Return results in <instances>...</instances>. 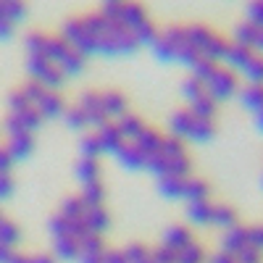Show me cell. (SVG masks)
I'll use <instances>...</instances> for the list:
<instances>
[{"label": "cell", "instance_id": "obj_17", "mask_svg": "<svg viewBox=\"0 0 263 263\" xmlns=\"http://www.w3.org/2000/svg\"><path fill=\"white\" fill-rule=\"evenodd\" d=\"M216 108H218V103H216L211 95H203V98H197V100L190 103V111H192L197 119H203V121H213Z\"/></svg>", "mask_w": 263, "mask_h": 263}, {"label": "cell", "instance_id": "obj_31", "mask_svg": "<svg viewBox=\"0 0 263 263\" xmlns=\"http://www.w3.org/2000/svg\"><path fill=\"white\" fill-rule=\"evenodd\" d=\"M145 168H147L150 174H156V177L161 179V177H166V174H168V158H163L161 153H158V156H147Z\"/></svg>", "mask_w": 263, "mask_h": 263}, {"label": "cell", "instance_id": "obj_5", "mask_svg": "<svg viewBox=\"0 0 263 263\" xmlns=\"http://www.w3.org/2000/svg\"><path fill=\"white\" fill-rule=\"evenodd\" d=\"M190 242H195L192 239V232L187 229V227H168L166 232H163V245L168 248V250H174V253H179V250H184Z\"/></svg>", "mask_w": 263, "mask_h": 263}, {"label": "cell", "instance_id": "obj_12", "mask_svg": "<svg viewBox=\"0 0 263 263\" xmlns=\"http://www.w3.org/2000/svg\"><path fill=\"white\" fill-rule=\"evenodd\" d=\"M211 213H213V203L211 200H197V203H187V218L197 227H211Z\"/></svg>", "mask_w": 263, "mask_h": 263}, {"label": "cell", "instance_id": "obj_4", "mask_svg": "<svg viewBox=\"0 0 263 263\" xmlns=\"http://www.w3.org/2000/svg\"><path fill=\"white\" fill-rule=\"evenodd\" d=\"M6 150H8V156L13 158V163H16V161H24V158H29V156H32V150H34V140H32L29 132H21V135L8 137Z\"/></svg>", "mask_w": 263, "mask_h": 263}, {"label": "cell", "instance_id": "obj_48", "mask_svg": "<svg viewBox=\"0 0 263 263\" xmlns=\"http://www.w3.org/2000/svg\"><path fill=\"white\" fill-rule=\"evenodd\" d=\"M142 263H153V258H147V260H142Z\"/></svg>", "mask_w": 263, "mask_h": 263}, {"label": "cell", "instance_id": "obj_10", "mask_svg": "<svg viewBox=\"0 0 263 263\" xmlns=\"http://www.w3.org/2000/svg\"><path fill=\"white\" fill-rule=\"evenodd\" d=\"M37 111H40V116H42V121L45 119H58V116H63V111H66V105H63V100L55 95V92H45V98H42L37 105Z\"/></svg>", "mask_w": 263, "mask_h": 263}, {"label": "cell", "instance_id": "obj_39", "mask_svg": "<svg viewBox=\"0 0 263 263\" xmlns=\"http://www.w3.org/2000/svg\"><path fill=\"white\" fill-rule=\"evenodd\" d=\"M3 129H6V135H8V137H13V135H21V132H24V126H21V121H18L13 114H8V116H6V124H3Z\"/></svg>", "mask_w": 263, "mask_h": 263}, {"label": "cell", "instance_id": "obj_38", "mask_svg": "<svg viewBox=\"0 0 263 263\" xmlns=\"http://www.w3.org/2000/svg\"><path fill=\"white\" fill-rule=\"evenodd\" d=\"M248 245L263 253V227H248Z\"/></svg>", "mask_w": 263, "mask_h": 263}, {"label": "cell", "instance_id": "obj_6", "mask_svg": "<svg viewBox=\"0 0 263 263\" xmlns=\"http://www.w3.org/2000/svg\"><path fill=\"white\" fill-rule=\"evenodd\" d=\"M100 105H103V114L108 116V121H119L126 114V98L121 92H103L100 95Z\"/></svg>", "mask_w": 263, "mask_h": 263}, {"label": "cell", "instance_id": "obj_22", "mask_svg": "<svg viewBox=\"0 0 263 263\" xmlns=\"http://www.w3.org/2000/svg\"><path fill=\"white\" fill-rule=\"evenodd\" d=\"M18 239H21L18 227L11 221V218H3V221H0V245H6V248H16V245H18Z\"/></svg>", "mask_w": 263, "mask_h": 263}, {"label": "cell", "instance_id": "obj_18", "mask_svg": "<svg viewBox=\"0 0 263 263\" xmlns=\"http://www.w3.org/2000/svg\"><path fill=\"white\" fill-rule=\"evenodd\" d=\"M208 195H211V190H208V184H205L203 179H192V177L184 179V200H187V203L208 200Z\"/></svg>", "mask_w": 263, "mask_h": 263}, {"label": "cell", "instance_id": "obj_32", "mask_svg": "<svg viewBox=\"0 0 263 263\" xmlns=\"http://www.w3.org/2000/svg\"><path fill=\"white\" fill-rule=\"evenodd\" d=\"M182 95L187 98V103H192V100H197V98H203V95H208V92H205V87H203V82H197V79L192 77V79H187V82L182 84Z\"/></svg>", "mask_w": 263, "mask_h": 263}, {"label": "cell", "instance_id": "obj_11", "mask_svg": "<svg viewBox=\"0 0 263 263\" xmlns=\"http://www.w3.org/2000/svg\"><path fill=\"white\" fill-rule=\"evenodd\" d=\"M239 103H242L248 111L260 114L263 111V84H248L239 90Z\"/></svg>", "mask_w": 263, "mask_h": 263}, {"label": "cell", "instance_id": "obj_23", "mask_svg": "<svg viewBox=\"0 0 263 263\" xmlns=\"http://www.w3.org/2000/svg\"><path fill=\"white\" fill-rule=\"evenodd\" d=\"M84 211H87V205H84V200H82L79 195H77V197H66L63 205H61V216L69 218V221H74V218H82Z\"/></svg>", "mask_w": 263, "mask_h": 263}, {"label": "cell", "instance_id": "obj_25", "mask_svg": "<svg viewBox=\"0 0 263 263\" xmlns=\"http://www.w3.org/2000/svg\"><path fill=\"white\" fill-rule=\"evenodd\" d=\"M18 121H21V126H24V132H37L40 126H42V116H40V111L32 105V108H27V111H21V114H13Z\"/></svg>", "mask_w": 263, "mask_h": 263}, {"label": "cell", "instance_id": "obj_13", "mask_svg": "<svg viewBox=\"0 0 263 263\" xmlns=\"http://www.w3.org/2000/svg\"><path fill=\"white\" fill-rule=\"evenodd\" d=\"M74 174H77V179H79L82 184L100 182V163H98V158H82V161L77 163Z\"/></svg>", "mask_w": 263, "mask_h": 263}, {"label": "cell", "instance_id": "obj_2", "mask_svg": "<svg viewBox=\"0 0 263 263\" xmlns=\"http://www.w3.org/2000/svg\"><path fill=\"white\" fill-rule=\"evenodd\" d=\"M95 135H98V140H100V145H103V153H111V156L126 142L116 121H105V124L95 132Z\"/></svg>", "mask_w": 263, "mask_h": 263}, {"label": "cell", "instance_id": "obj_41", "mask_svg": "<svg viewBox=\"0 0 263 263\" xmlns=\"http://www.w3.org/2000/svg\"><path fill=\"white\" fill-rule=\"evenodd\" d=\"M11 166H13V158L8 156L6 147H0V174H11Z\"/></svg>", "mask_w": 263, "mask_h": 263}, {"label": "cell", "instance_id": "obj_21", "mask_svg": "<svg viewBox=\"0 0 263 263\" xmlns=\"http://www.w3.org/2000/svg\"><path fill=\"white\" fill-rule=\"evenodd\" d=\"M213 135H216L213 121H203V119L195 116V124H192V132H190L187 140H192V142H211Z\"/></svg>", "mask_w": 263, "mask_h": 263}, {"label": "cell", "instance_id": "obj_20", "mask_svg": "<svg viewBox=\"0 0 263 263\" xmlns=\"http://www.w3.org/2000/svg\"><path fill=\"white\" fill-rule=\"evenodd\" d=\"M82 200L87 208H95V205H103L105 203V190L100 182H90V184H82Z\"/></svg>", "mask_w": 263, "mask_h": 263}, {"label": "cell", "instance_id": "obj_30", "mask_svg": "<svg viewBox=\"0 0 263 263\" xmlns=\"http://www.w3.org/2000/svg\"><path fill=\"white\" fill-rule=\"evenodd\" d=\"M121 253H124L126 263H142V260H147V258H150V250H147L145 245H140V242H132V245H129V248H124Z\"/></svg>", "mask_w": 263, "mask_h": 263}, {"label": "cell", "instance_id": "obj_37", "mask_svg": "<svg viewBox=\"0 0 263 263\" xmlns=\"http://www.w3.org/2000/svg\"><path fill=\"white\" fill-rule=\"evenodd\" d=\"M150 258H153V263H177V253L168 250L166 245H161V248H156V250H150Z\"/></svg>", "mask_w": 263, "mask_h": 263}, {"label": "cell", "instance_id": "obj_9", "mask_svg": "<svg viewBox=\"0 0 263 263\" xmlns=\"http://www.w3.org/2000/svg\"><path fill=\"white\" fill-rule=\"evenodd\" d=\"M192 124H195V114L190 111H177L171 116V121H168V126H171V137H179L182 142L190 137V132H192Z\"/></svg>", "mask_w": 263, "mask_h": 263}, {"label": "cell", "instance_id": "obj_33", "mask_svg": "<svg viewBox=\"0 0 263 263\" xmlns=\"http://www.w3.org/2000/svg\"><path fill=\"white\" fill-rule=\"evenodd\" d=\"M48 229H50V237H71L69 234V218H63L61 213L50 216V221H48Z\"/></svg>", "mask_w": 263, "mask_h": 263}, {"label": "cell", "instance_id": "obj_45", "mask_svg": "<svg viewBox=\"0 0 263 263\" xmlns=\"http://www.w3.org/2000/svg\"><path fill=\"white\" fill-rule=\"evenodd\" d=\"M29 263H55L53 255H45V253H40V255H29Z\"/></svg>", "mask_w": 263, "mask_h": 263}, {"label": "cell", "instance_id": "obj_29", "mask_svg": "<svg viewBox=\"0 0 263 263\" xmlns=\"http://www.w3.org/2000/svg\"><path fill=\"white\" fill-rule=\"evenodd\" d=\"M79 150H82V158H98L103 153V145H100L98 135H84L79 142Z\"/></svg>", "mask_w": 263, "mask_h": 263}, {"label": "cell", "instance_id": "obj_7", "mask_svg": "<svg viewBox=\"0 0 263 263\" xmlns=\"http://www.w3.org/2000/svg\"><path fill=\"white\" fill-rule=\"evenodd\" d=\"M84 224H87V229H90L92 234H100L103 237V232L111 227V216H108V211L103 208V205H95V208H87L84 211Z\"/></svg>", "mask_w": 263, "mask_h": 263}, {"label": "cell", "instance_id": "obj_34", "mask_svg": "<svg viewBox=\"0 0 263 263\" xmlns=\"http://www.w3.org/2000/svg\"><path fill=\"white\" fill-rule=\"evenodd\" d=\"M234 260L237 263H263V253L255 250V248H250V245H245L242 250L234 253Z\"/></svg>", "mask_w": 263, "mask_h": 263}, {"label": "cell", "instance_id": "obj_26", "mask_svg": "<svg viewBox=\"0 0 263 263\" xmlns=\"http://www.w3.org/2000/svg\"><path fill=\"white\" fill-rule=\"evenodd\" d=\"M161 156L168 158V161L187 156V153H184V142H182L179 137H163V142H161Z\"/></svg>", "mask_w": 263, "mask_h": 263}, {"label": "cell", "instance_id": "obj_47", "mask_svg": "<svg viewBox=\"0 0 263 263\" xmlns=\"http://www.w3.org/2000/svg\"><path fill=\"white\" fill-rule=\"evenodd\" d=\"M3 218H6V216H3V211H0V221H3Z\"/></svg>", "mask_w": 263, "mask_h": 263}, {"label": "cell", "instance_id": "obj_24", "mask_svg": "<svg viewBox=\"0 0 263 263\" xmlns=\"http://www.w3.org/2000/svg\"><path fill=\"white\" fill-rule=\"evenodd\" d=\"M205 250L203 245H197V242H190L184 250L177 253V263H205Z\"/></svg>", "mask_w": 263, "mask_h": 263}, {"label": "cell", "instance_id": "obj_1", "mask_svg": "<svg viewBox=\"0 0 263 263\" xmlns=\"http://www.w3.org/2000/svg\"><path fill=\"white\" fill-rule=\"evenodd\" d=\"M203 87H205V92H208L216 103H221V100H229V98L237 95L239 82H237V77H234L232 69H221V66H216L213 74L205 79Z\"/></svg>", "mask_w": 263, "mask_h": 263}, {"label": "cell", "instance_id": "obj_44", "mask_svg": "<svg viewBox=\"0 0 263 263\" xmlns=\"http://www.w3.org/2000/svg\"><path fill=\"white\" fill-rule=\"evenodd\" d=\"M16 255V248H6V245H0V263H11Z\"/></svg>", "mask_w": 263, "mask_h": 263}, {"label": "cell", "instance_id": "obj_15", "mask_svg": "<svg viewBox=\"0 0 263 263\" xmlns=\"http://www.w3.org/2000/svg\"><path fill=\"white\" fill-rule=\"evenodd\" d=\"M158 192L163 197H171V200H184V179L182 177H161Z\"/></svg>", "mask_w": 263, "mask_h": 263}, {"label": "cell", "instance_id": "obj_19", "mask_svg": "<svg viewBox=\"0 0 263 263\" xmlns=\"http://www.w3.org/2000/svg\"><path fill=\"white\" fill-rule=\"evenodd\" d=\"M237 224V213L229 208V205H218L213 203V213H211V227H218V229H229Z\"/></svg>", "mask_w": 263, "mask_h": 263}, {"label": "cell", "instance_id": "obj_35", "mask_svg": "<svg viewBox=\"0 0 263 263\" xmlns=\"http://www.w3.org/2000/svg\"><path fill=\"white\" fill-rule=\"evenodd\" d=\"M21 92H24V98L29 100V105H37L42 98H45V92H48V90H45V87H42L40 82H29Z\"/></svg>", "mask_w": 263, "mask_h": 263}, {"label": "cell", "instance_id": "obj_28", "mask_svg": "<svg viewBox=\"0 0 263 263\" xmlns=\"http://www.w3.org/2000/svg\"><path fill=\"white\" fill-rule=\"evenodd\" d=\"M63 121H66V126H71V129H87V126H90V121H87V114L82 111L79 105L69 108V111H63Z\"/></svg>", "mask_w": 263, "mask_h": 263}, {"label": "cell", "instance_id": "obj_27", "mask_svg": "<svg viewBox=\"0 0 263 263\" xmlns=\"http://www.w3.org/2000/svg\"><path fill=\"white\" fill-rule=\"evenodd\" d=\"M79 248H82V255H103L105 253L100 234H87L84 239H79Z\"/></svg>", "mask_w": 263, "mask_h": 263}, {"label": "cell", "instance_id": "obj_14", "mask_svg": "<svg viewBox=\"0 0 263 263\" xmlns=\"http://www.w3.org/2000/svg\"><path fill=\"white\" fill-rule=\"evenodd\" d=\"M53 250H55V255L63 258V260H74V258L82 255L79 239H74V237H55V239H53Z\"/></svg>", "mask_w": 263, "mask_h": 263}, {"label": "cell", "instance_id": "obj_40", "mask_svg": "<svg viewBox=\"0 0 263 263\" xmlns=\"http://www.w3.org/2000/svg\"><path fill=\"white\" fill-rule=\"evenodd\" d=\"M13 195V179L11 174H0V200H8Z\"/></svg>", "mask_w": 263, "mask_h": 263}, {"label": "cell", "instance_id": "obj_8", "mask_svg": "<svg viewBox=\"0 0 263 263\" xmlns=\"http://www.w3.org/2000/svg\"><path fill=\"white\" fill-rule=\"evenodd\" d=\"M161 142H163V137L158 135V132L150 129V126H145V129L140 132V137L132 142V145H137V150L145 153V156H158V153H161Z\"/></svg>", "mask_w": 263, "mask_h": 263}, {"label": "cell", "instance_id": "obj_16", "mask_svg": "<svg viewBox=\"0 0 263 263\" xmlns=\"http://www.w3.org/2000/svg\"><path fill=\"white\" fill-rule=\"evenodd\" d=\"M116 124H119V129H121V135H124V140H126V142H135V140L140 137V132L145 129L142 119H140V116H135V114H124Z\"/></svg>", "mask_w": 263, "mask_h": 263}, {"label": "cell", "instance_id": "obj_3", "mask_svg": "<svg viewBox=\"0 0 263 263\" xmlns=\"http://www.w3.org/2000/svg\"><path fill=\"white\" fill-rule=\"evenodd\" d=\"M114 156H116V161H119L126 171H142V168H145V161H147L145 153H140L137 145H132V142H124V145L114 153Z\"/></svg>", "mask_w": 263, "mask_h": 263}, {"label": "cell", "instance_id": "obj_43", "mask_svg": "<svg viewBox=\"0 0 263 263\" xmlns=\"http://www.w3.org/2000/svg\"><path fill=\"white\" fill-rule=\"evenodd\" d=\"M208 263H237V260H234V255H229V253H224V250H221V253L211 255V258H208Z\"/></svg>", "mask_w": 263, "mask_h": 263}, {"label": "cell", "instance_id": "obj_46", "mask_svg": "<svg viewBox=\"0 0 263 263\" xmlns=\"http://www.w3.org/2000/svg\"><path fill=\"white\" fill-rule=\"evenodd\" d=\"M255 126L263 132V111H260V114H255Z\"/></svg>", "mask_w": 263, "mask_h": 263}, {"label": "cell", "instance_id": "obj_36", "mask_svg": "<svg viewBox=\"0 0 263 263\" xmlns=\"http://www.w3.org/2000/svg\"><path fill=\"white\" fill-rule=\"evenodd\" d=\"M27 108H32V105H29V100L24 98V92H21V90H16V92L8 95V111L11 114H21V111H27Z\"/></svg>", "mask_w": 263, "mask_h": 263}, {"label": "cell", "instance_id": "obj_42", "mask_svg": "<svg viewBox=\"0 0 263 263\" xmlns=\"http://www.w3.org/2000/svg\"><path fill=\"white\" fill-rule=\"evenodd\" d=\"M103 263H126L121 250H105L103 253Z\"/></svg>", "mask_w": 263, "mask_h": 263}]
</instances>
